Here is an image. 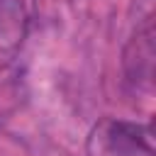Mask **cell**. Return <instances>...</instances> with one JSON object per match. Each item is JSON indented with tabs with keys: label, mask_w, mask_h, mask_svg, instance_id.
<instances>
[{
	"label": "cell",
	"mask_w": 156,
	"mask_h": 156,
	"mask_svg": "<svg viewBox=\"0 0 156 156\" xmlns=\"http://www.w3.org/2000/svg\"><path fill=\"white\" fill-rule=\"evenodd\" d=\"M90 156H154L151 127L141 122L105 117L88 136Z\"/></svg>",
	"instance_id": "1"
},
{
	"label": "cell",
	"mask_w": 156,
	"mask_h": 156,
	"mask_svg": "<svg viewBox=\"0 0 156 156\" xmlns=\"http://www.w3.org/2000/svg\"><path fill=\"white\" fill-rule=\"evenodd\" d=\"M124 73L134 85H151L154 76V27L151 17L134 32L124 49Z\"/></svg>",
	"instance_id": "2"
},
{
	"label": "cell",
	"mask_w": 156,
	"mask_h": 156,
	"mask_svg": "<svg viewBox=\"0 0 156 156\" xmlns=\"http://www.w3.org/2000/svg\"><path fill=\"white\" fill-rule=\"evenodd\" d=\"M27 34L22 0H0V68L12 63Z\"/></svg>",
	"instance_id": "3"
}]
</instances>
